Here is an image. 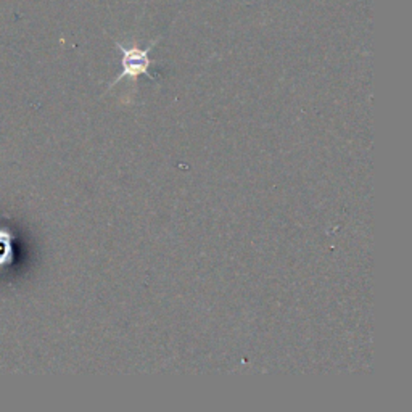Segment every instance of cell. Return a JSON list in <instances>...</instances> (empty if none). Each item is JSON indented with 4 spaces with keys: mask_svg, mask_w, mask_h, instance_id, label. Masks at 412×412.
Listing matches in <instances>:
<instances>
[{
    "mask_svg": "<svg viewBox=\"0 0 412 412\" xmlns=\"http://www.w3.org/2000/svg\"><path fill=\"white\" fill-rule=\"evenodd\" d=\"M158 42H160V39L151 40L149 47L140 49V47H137V45H129V47H126V45H123L121 42H116L115 40V45L121 50V53H123V60H121L123 71H121L118 78H116L113 83L110 84V89L118 83H121V81L126 78H129L132 83H135L139 76H147V78L154 81L155 78L150 74L151 60L149 57V53H150V50L154 49Z\"/></svg>",
    "mask_w": 412,
    "mask_h": 412,
    "instance_id": "cell-1",
    "label": "cell"
}]
</instances>
